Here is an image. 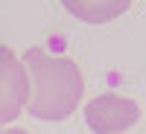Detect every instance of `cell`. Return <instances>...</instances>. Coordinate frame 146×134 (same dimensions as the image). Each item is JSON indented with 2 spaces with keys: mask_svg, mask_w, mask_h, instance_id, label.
Here are the masks:
<instances>
[{
  "mask_svg": "<svg viewBox=\"0 0 146 134\" xmlns=\"http://www.w3.org/2000/svg\"><path fill=\"white\" fill-rule=\"evenodd\" d=\"M29 73L27 114L41 123H64L76 114L85 96V76L67 55H56L44 47H29L23 53Z\"/></svg>",
  "mask_w": 146,
  "mask_h": 134,
  "instance_id": "cell-1",
  "label": "cell"
},
{
  "mask_svg": "<svg viewBox=\"0 0 146 134\" xmlns=\"http://www.w3.org/2000/svg\"><path fill=\"white\" fill-rule=\"evenodd\" d=\"M82 117L91 134H126L140 123L143 108L123 93H100L82 108Z\"/></svg>",
  "mask_w": 146,
  "mask_h": 134,
  "instance_id": "cell-2",
  "label": "cell"
},
{
  "mask_svg": "<svg viewBox=\"0 0 146 134\" xmlns=\"http://www.w3.org/2000/svg\"><path fill=\"white\" fill-rule=\"evenodd\" d=\"M29 73L23 58L12 47L0 44V125H9L27 111Z\"/></svg>",
  "mask_w": 146,
  "mask_h": 134,
  "instance_id": "cell-3",
  "label": "cell"
},
{
  "mask_svg": "<svg viewBox=\"0 0 146 134\" xmlns=\"http://www.w3.org/2000/svg\"><path fill=\"white\" fill-rule=\"evenodd\" d=\"M58 3L76 20L91 23V26H102V23H111L120 15H126L131 0H58Z\"/></svg>",
  "mask_w": 146,
  "mask_h": 134,
  "instance_id": "cell-4",
  "label": "cell"
},
{
  "mask_svg": "<svg viewBox=\"0 0 146 134\" xmlns=\"http://www.w3.org/2000/svg\"><path fill=\"white\" fill-rule=\"evenodd\" d=\"M0 134H29L23 128H15V125H0Z\"/></svg>",
  "mask_w": 146,
  "mask_h": 134,
  "instance_id": "cell-5",
  "label": "cell"
}]
</instances>
